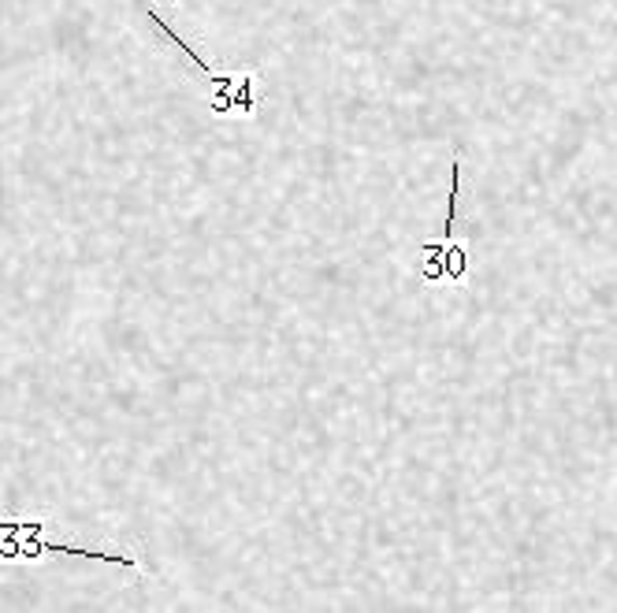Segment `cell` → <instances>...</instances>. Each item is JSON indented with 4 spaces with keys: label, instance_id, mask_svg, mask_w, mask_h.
Segmentation results:
<instances>
[{
    "label": "cell",
    "instance_id": "1",
    "mask_svg": "<svg viewBox=\"0 0 617 613\" xmlns=\"http://www.w3.org/2000/svg\"><path fill=\"white\" fill-rule=\"evenodd\" d=\"M45 554H71V557H101L108 565L138 569L134 557L123 554H104V550H82L71 543H52L45 539V521H5L0 524V557L5 562H37Z\"/></svg>",
    "mask_w": 617,
    "mask_h": 613
},
{
    "label": "cell",
    "instance_id": "2",
    "mask_svg": "<svg viewBox=\"0 0 617 613\" xmlns=\"http://www.w3.org/2000/svg\"><path fill=\"white\" fill-rule=\"evenodd\" d=\"M149 19L156 23V30L160 34H167V37H172L186 56H190V60H194V68L197 71H205V79L216 86V93H212V111H216V116H253V111H257V93H253V75H239V79H231V75H216L205 60H201V56L194 52V45H186L172 26H167L153 8H149Z\"/></svg>",
    "mask_w": 617,
    "mask_h": 613
},
{
    "label": "cell",
    "instance_id": "3",
    "mask_svg": "<svg viewBox=\"0 0 617 613\" xmlns=\"http://www.w3.org/2000/svg\"><path fill=\"white\" fill-rule=\"evenodd\" d=\"M424 283H442V279H451V283H462V279L469 275V253L465 246L458 242H428L424 246Z\"/></svg>",
    "mask_w": 617,
    "mask_h": 613
},
{
    "label": "cell",
    "instance_id": "4",
    "mask_svg": "<svg viewBox=\"0 0 617 613\" xmlns=\"http://www.w3.org/2000/svg\"><path fill=\"white\" fill-rule=\"evenodd\" d=\"M458 208H462V160L451 164V197H446L442 242H454V235H458Z\"/></svg>",
    "mask_w": 617,
    "mask_h": 613
}]
</instances>
